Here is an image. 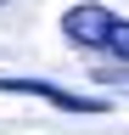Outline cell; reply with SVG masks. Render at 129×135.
Returning <instances> with one entry per match:
<instances>
[{
    "label": "cell",
    "mask_w": 129,
    "mask_h": 135,
    "mask_svg": "<svg viewBox=\"0 0 129 135\" xmlns=\"http://www.w3.org/2000/svg\"><path fill=\"white\" fill-rule=\"evenodd\" d=\"M107 51L129 62V17H118V23H112V34H107Z\"/></svg>",
    "instance_id": "obj_3"
},
{
    "label": "cell",
    "mask_w": 129,
    "mask_h": 135,
    "mask_svg": "<svg viewBox=\"0 0 129 135\" xmlns=\"http://www.w3.org/2000/svg\"><path fill=\"white\" fill-rule=\"evenodd\" d=\"M112 23H118V11H107V6H95V0H84V6H73L68 17H62V34H68V45H79V51H107Z\"/></svg>",
    "instance_id": "obj_2"
},
{
    "label": "cell",
    "mask_w": 129,
    "mask_h": 135,
    "mask_svg": "<svg viewBox=\"0 0 129 135\" xmlns=\"http://www.w3.org/2000/svg\"><path fill=\"white\" fill-rule=\"evenodd\" d=\"M0 90H6V96H39V101H51L56 113H84V118H101V113H107V101H101V96H73V90H62V84H51V79L0 73Z\"/></svg>",
    "instance_id": "obj_1"
}]
</instances>
